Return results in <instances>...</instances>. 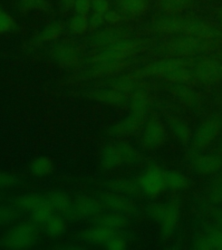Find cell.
I'll use <instances>...</instances> for the list:
<instances>
[{"mask_svg":"<svg viewBox=\"0 0 222 250\" xmlns=\"http://www.w3.org/2000/svg\"><path fill=\"white\" fill-rule=\"evenodd\" d=\"M148 30L158 36L190 35L222 40V29L192 16L161 15L148 23Z\"/></svg>","mask_w":222,"mask_h":250,"instance_id":"1","label":"cell"},{"mask_svg":"<svg viewBox=\"0 0 222 250\" xmlns=\"http://www.w3.org/2000/svg\"><path fill=\"white\" fill-rule=\"evenodd\" d=\"M222 47L221 39L190 35L171 36L153 50L157 55L175 58H195L210 53Z\"/></svg>","mask_w":222,"mask_h":250,"instance_id":"2","label":"cell"},{"mask_svg":"<svg viewBox=\"0 0 222 250\" xmlns=\"http://www.w3.org/2000/svg\"><path fill=\"white\" fill-rule=\"evenodd\" d=\"M157 45L156 39L150 38H127L109 46L98 50L86 59L85 64L105 61H122L136 58Z\"/></svg>","mask_w":222,"mask_h":250,"instance_id":"3","label":"cell"},{"mask_svg":"<svg viewBox=\"0 0 222 250\" xmlns=\"http://www.w3.org/2000/svg\"><path fill=\"white\" fill-rule=\"evenodd\" d=\"M49 56L59 67L64 70H78L85 64L82 47L69 40H60L51 43Z\"/></svg>","mask_w":222,"mask_h":250,"instance_id":"4","label":"cell"},{"mask_svg":"<svg viewBox=\"0 0 222 250\" xmlns=\"http://www.w3.org/2000/svg\"><path fill=\"white\" fill-rule=\"evenodd\" d=\"M39 225L22 222L12 227L0 239V247L8 250H27L37 244L39 239Z\"/></svg>","mask_w":222,"mask_h":250,"instance_id":"5","label":"cell"},{"mask_svg":"<svg viewBox=\"0 0 222 250\" xmlns=\"http://www.w3.org/2000/svg\"><path fill=\"white\" fill-rule=\"evenodd\" d=\"M140 62V59L133 58L122 61H105V62H92L87 64L85 69L81 70L77 75L79 81H89L102 78L114 77L121 74L124 70Z\"/></svg>","mask_w":222,"mask_h":250,"instance_id":"6","label":"cell"},{"mask_svg":"<svg viewBox=\"0 0 222 250\" xmlns=\"http://www.w3.org/2000/svg\"><path fill=\"white\" fill-rule=\"evenodd\" d=\"M201 57V56H200ZM200 57L195 58H175L164 57L156 61L148 62L139 69L131 71L137 78L147 79L149 78H162L170 70L180 66H193Z\"/></svg>","mask_w":222,"mask_h":250,"instance_id":"7","label":"cell"},{"mask_svg":"<svg viewBox=\"0 0 222 250\" xmlns=\"http://www.w3.org/2000/svg\"><path fill=\"white\" fill-rule=\"evenodd\" d=\"M192 69L195 82L202 85H214L222 81V61L219 57L201 56Z\"/></svg>","mask_w":222,"mask_h":250,"instance_id":"8","label":"cell"},{"mask_svg":"<svg viewBox=\"0 0 222 250\" xmlns=\"http://www.w3.org/2000/svg\"><path fill=\"white\" fill-rule=\"evenodd\" d=\"M130 34L131 29L129 26L121 24L109 25L93 31L87 39V43L94 49H98V51L120 40L129 38Z\"/></svg>","mask_w":222,"mask_h":250,"instance_id":"9","label":"cell"},{"mask_svg":"<svg viewBox=\"0 0 222 250\" xmlns=\"http://www.w3.org/2000/svg\"><path fill=\"white\" fill-rule=\"evenodd\" d=\"M167 137V130L160 118L155 115L148 117L141 137L142 148L145 150H156L165 144Z\"/></svg>","mask_w":222,"mask_h":250,"instance_id":"10","label":"cell"},{"mask_svg":"<svg viewBox=\"0 0 222 250\" xmlns=\"http://www.w3.org/2000/svg\"><path fill=\"white\" fill-rule=\"evenodd\" d=\"M104 207L100 199L91 195H81L78 196L73 206L65 218L71 221H78L83 219H93L98 217L103 212Z\"/></svg>","mask_w":222,"mask_h":250,"instance_id":"11","label":"cell"},{"mask_svg":"<svg viewBox=\"0 0 222 250\" xmlns=\"http://www.w3.org/2000/svg\"><path fill=\"white\" fill-rule=\"evenodd\" d=\"M137 181L142 194L148 197H156L167 188L165 171L156 164L148 165Z\"/></svg>","mask_w":222,"mask_h":250,"instance_id":"12","label":"cell"},{"mask_svg":"<svg viewBox=\"0 0 222 250\" xmlns=\"http://www.w3.org/2000/svg\"><path fill=\"white\" fill-rule=\"evenodd\" d=\"M222 131V117L208 118L200 125L193 139V149L202 152L207 149Z\"/></svg>","mask_w":222,"mask_h":250,"instance_id":"13","label":"cell"},{"mask_svg":"<svg viewBox=\"0 0 222 250\" xmlns=\"http://www.w3.org/2000/svg\"><path fill=\"white\" fill-rule=\"evenodd\" d=\"M65 29L66 26L61 20H55L51 23H47L45 26H43L29 39L24 46V50L32 52L47 43H54L62 37Z\"/></svg>","mask_w":222,"mask_h":250,"instance_id":"14","label":"cell"},{"mask_svg":"<svg viewBox=\"0 0 222 250\" xmlns=\"http://www.w3.org/2000/svg\"><path fill=\"white\" fill-rule=\"evenodd\" d=\"M104 208L109 211L119 213L128 217L137 216L139 213V208L132 198L114 192H101L98 195Z\"/></svg>","mask_w":222,"mask_h":250,"instance_id":"15","label":"cell"},{"mask_svg":"<svg viewBox=\"0 0 222 250\" xmlns=\"http://www.w3.org/2000/svg\"><path fill=\"white\" fill-rule=\"evenodd\" d=\"M129 96L106 86L90 89L85 92L86 98L90 100L115 108H123L129 105Z\"/></svg>","mask_w":222,"mask_h":250,"instance_id":"16","label":"cell"},{"mask_svg":"<svg viewBox=\"0 0 222 250\" xmlns=\"http://www.w3.org/2000/svg\"><path fill=\"white\" fill-rule=\"evenodd\" d=\"M148 117V116L130 112L128 116L109 126L107 134L109 137L116 138L134 135L143 129Z\"/></svg>","mask_w":222,"mask_h":250,"instance_id":"17","label":"cell"},{"mask_svg":"<svg viewBox=\"0 0 222 250\" xmlns=\"http://www.w3.org/2000/svg\"><path fill=\"white\" fill-rule=\"evenodd\" d=\"M190 164L195 172L202 176L214 175L222 169V157L217 154H202L192 150Z\"/></svg>","mask_w":222,"mask_h":250,"instance_id":"18","label":"cell"},{"mask_svg":"<svg viewBox=\"0 0 222 250\" xmlns=\"http://www.w3.org/2000/svg\"><path fill=\"white\" fill-rule=\"evenodd\" d=\"M104 85L130 95L136 90H147L149 83L146 79L137 78L130 71L110 77L104 81Z\"/></svg>","mask_w":222,"mask_h":250,"instance_id":"19","label":"cell"},{"mask_svg":"<svg viewBox=\"0 0 222 250\" xmlns=\"http://www.w3.org/2000/svg\"><path fill=\"white\" fill-rule=\"evenodd\" d=\"M106 190L114 192L117 194L125 195L130 198H139L142 194L140 185L137 180L126 178V177H116L107 180L104 184Z\"/></svg>","mask_w":222,"mask_h":250,"instance_id":"20","label":"cell"},{"mask_svg":"<svg viewBox=\"0 0 222 250\" xmlns=\"http://www.w3.org/2000/svg\"><path fill=\"white\" fill-rule=\"evenodd\" d=\"M150 6V0H114V8L124 20H134L144 15Z\"/></svg>","mask_w":222,"mask_h":250,"instance_id":"21","label":"cell"},{"mask_svg":"<svg viewBox=\"0 0 222 250\" xmlns=\"http://www.w3.org/2000/svg\"><path fill=\"white\" fill-rule=\"evenodd\" d=\"M117 231L109 229L108 228L95 224L80 231L77 235V238L80 242L91 244V245H105L106 242Z\"/></svg>","mask_w":222,"mask_h":250,"instance_id":"22","label":"cell"},{"mask_svg":"<svg viewBox=\"0 0 222 250\" xmlns=\"http://www.w3.org/2000/svg\"><path fill=\"white\" fill-rule=\"evenodd\" d=\"M165 88L169 93L183 103L185 105L195 108L199 104V95L187 83H168L165 85Z\"/></svg>","mask_w":222,"mask_h":250,"instance_id":"23","label":"cell"},{"mask_svg":"<svg viewBox=\"0 0 222 250\" xmlns=\"http://www.w3.org/2000/svg\"><path fill=\"white\" fill-rule=\"evenodd\" d=\"M180 203L178 200L173 199L168 202V208L160 223L161 238L167 240L176 230L180 219Z\"/></svg>","mask_w":222,"mask_h":250,"instance_id":"24","label":"cell"},{"mask_svg":"<svg viewBox=\"0 0 222 250\" xmlns=\"http://www.w3.org/2000/svg\"><path fill=\"white\" fill-rule=\"evenodd\" d=\"M195 4L196 0H157L156 8L161 15H181Z\"/></svg>","mask_w":222,"mask_h":250,"instance_id":"25","label":"cell"},{"mask_svg":"<svg viewBox=\"0 0 222 250\" xmlns=\"http://www.w3.org/2000/svg\"><path fill=\"white\" fill-rule=\"evenodd\" d=\"M95 224L106 227L114 231H121L127 228L129 224L128 216L119 213L109 211L108 213H101L98 217L92 220Z\"/></svg>","mask_w":222,"mask_h":250,"instance_id":"26","label":"cell"},{"mask_svg":"<svg viewBox=\"0 0 222 250\" xmlns=\"http://www.w3.org/2000/svg\"><path fill=\"white\" fill-rule=\"evenodd\" d=\"M151 98L147 90H136L129 96V107L130 112L148 116L151 109Z\"/></svg>","mask_w":222,"mask_h":250,"instance_id":"27","label":"cell"},{"mask_svg":"<svg viewBox=\"0 0 222 250\" xmlns=\"http://www.w3.org/2000/svg\"><path fill=\"white\" fill-rule=\"evenodd\" d=\"M45 195L47 202L51 204L55 211L59 212L64 217L73 206V201L70 195L62 190H51Z\"/></svg>","mask_w":222,"mask_h":250,"instance_id":"28","label":"cell"},{"mask_svg":"<svg viewBox=\"0 0 222 250\" xmlns=\"http://www.w3.org/2000/svg\"><path fill=\"white\" fill-rule=\"evenodd\" d=\"M100 164L105 170H113L123 165L116 143L106 145L101 153Z\"/></svg>","mask_w":222,"mask_h":250,"instance_id":"29","label":"cell"},{"mask_svg":"<svg viewBox=\"0 0 222 250\" xmlns=\"http://www.w3.org/2000/svg\"><path fill=\"white\" fill-rule=\"evenodd\" d=\"M45 195L38 193H29L16 196L11 200V203L21 211L34 210L40 204L45 202Z\"/></svg>","mask_w":222,"mask_h":250,"instance_id":"30","label":"cell"},{"mask_svg":"<svg viewBox=\"0 0 222 250\" xmlns=\"http://www.w3.org/2000/svg\"><path fill=\"white\" fill-rule=\"evenodd\" d=\"M168 124L171 132L181 144L187 145L191 142L193 137L191 129L183 120L179 117H171L168 118Z\"/></svg>","mask_w":222,"mask_h":250,"instance_id":"31","label":"cell"},{"mask_svg":"<svg viewBox=\"0 0 222 250\" xmlns=\"http://www.w3.org/2000/svg\"><path fill=\"white\" fill-rule=\"evenodd\" d=\"M18 12L25 14L29 12H51L52 11L50 0H17L15 4Z\"/></svg>","mask_w":222,"mask_h":250,"instance_id":"32","label":"cell"},{"mask_svg":"<svg viewBox=\"0 0 222 250\" xmlns=\"http://www.w3.org/2000/svg\"><path fill=\"white\" fill-rule=\"evenodd\" d=\"M29 169L36 177H46L51 175L54 170V163L48 156H38L31 161Z\"/></svg>","mask_w":222,"mask_h":250,"instance_id":"33","label":"cell"},{"mask_svg":"<svg viewBox=\"0 0 222 250\" xmlns=\"http://www.w3.org/2000/svg\"><path fill=\"white\" fill-rule=\"evenodd\" d=\"M123 165H135L141 163V155L137 148L125 141L116 143Z\"/></svg>","mask_w":222,"mask_h":250,"instance_id":"34","label":"cell"},{"mask_svg":"<svg viewBox=\"0 0 222 250\" xmlns=\"http://www.w3.org/2000/svg\"><path fill=\"white\" fill-rule=\"evenodd\" d=\"M43 226L47 235L51 238H59L66 232V221L62 215H52Z\"/></svg>","mask_w":222,"mask_h":250,"instance_id":"35","label":"cell"},{"mask_svg":"<svg viewBox=\"0 0 222 250\" xmlns=\"http://www.w3.org/2000/svg\"><path fill=\"white\" fill-rule=\"evenodd\" d=\"M168 83H188L195 82L194 72L192 66H180L170 70L162 77Z\"/></svg>","mask_w":222,"mask_h":250,"instance_id":"36","label":"cell"},{"mask_svg":"<svg viewBox=\"0 0 222 250\" xmlns=\"http://www.w3.org/2000/svg\"><path fill=\"white\" fill-rule=\"evenodd\" d=\"M166 187L174 191L183 190L189 187V180L182 172L176 170L165 171Z\"/></svg>","mask_w":222,"mask_h":250,"instance_id":"37","label":"cell"},{"mask_svg":"<svg viewBox=\"0 0 222 250\" xmlns=\"http://www.w3.org/2000/svg\"><path fill=\"white\" fill-rule=\"evenodd\" d=\"M67 30L71 35L82 36L90 31L88 16L75 14L67 23Z\"/></svg>","mask_w":222,"mask_h":250,"instance_id":"38","label":"cell"},{"mask_svg":"<svg viewBox=\"0 0 222 250\" xmlns=\"http://www.w3.org/2000/svg\"><path fill=\"white\" fill-rule=\"evenodd\" d=\"M54 208L47 201L31 211V221L37 225H44L47 221L54 215Z\"/></svg>","mask_w":222,"mask_h":250,"instance_id":"39","label":"cell"},{"mask_svg":"<svg viewBox=\"0 0 222 250\" xmlns=\"http://www.w3.org/2000/svg\"><path fill=\"white\" fill-rule=\"evenodd\" d=\"M21 210L13 204H0V227L7 226L20 219Z\"/></svg>","mask_w":222,"mask_h":250,"instance_id":"40","label":"cell"},{"mask_svg":"<svg viewBox=\"0 0 222 250\" xmlns=\"http://www.w3.org/2000/svg\"><path fill=\"white\" fill-rule=\"evenodd\" d=\"M20 24L13 16L0 5V35L10 34L20 31Z\"/></svg>","mask_w":222,"mask_h":250,"instance_id":"41","label":"cell"},{"mask_svg":"<svg viewBox=\"0 0 222 250\" xmlns=\"http://www.w3.org/2000/svg\"><path fill=\"white\" fill-rule=\"evenodd\" d=\"M208 200L214 205L222 204V172L211 184L208 191Z\"/></svg>","mask_w":222,"mask_h":250,"instance_id":"42","label":"cell"},{"mask_svg":"<svg viewBox=\"0 0 222 250\" xmlns=\"http://www.w3.org/2000/svg\"><path fill=\"white\" fill-rule=\"evenodd\" d=\"M167 208L168 203H152L146 208V213L152 221L160 224L163 220Z\"/></svg>","mask_w":222,"mask_h":250,"instance_id":"43","label":"cell"},{"mask_svg":"<svg viewBox=\"0 0 222 250\" xmlns=\"http://www.w3.org/2000/svg\"><path fill=\"white\" fill-rule=\"evenodd\" d=\"M104 246L109 250H124L128 247V239L120 231H117Z\"/></svg>","mask_w":222,"mask_h":250,"instance_id":"44","label":"cell"},{"mask_svg":"<svg viewBox=\"0 0 222 250\" xmlns=\"http://www.w3.org/2000/svg\"><path fill=\"white\" fill-rule=\"evenodd\" d=\"M22 180L12 173L0 171V190L20 186Z\"/></svg>","mask_w":222,"mask_h":250,"instance_id":"45","label":"cell"},{"mask_svg":"<svg viewBox=\"0 0 222 250\" xmlns=\"http://www.w3.org/2000/svg\"><path fill=\"white\" fill-rule=\"evenodd\" d=\"M207 234L214 250H222V229L218 225L207 228Z\"/></svg>","mask_w":222,"mask_h":250,"instance_id":"46","label":"cell"},{"mask_svg":"<svg viewBox=\"0 0 222 250\" xmlns=\"http://www.w3.org/2000/svg\"><path fill=\"white\" fill-rule=\"evenodd\" d=\"M88 18H89V27L92 32L103 27V24L105 23L104 15L102 14L92 12Z\"/></svg>","mask_w":222,"mask_h":250,"instance_id":"47","label":"cell"},{"mask_svg":"<svg viewBox=\"0 0 222 250\" xmlns=\"http://www.w3.org/2000/svg\"><path fill=\"white\" fill-rule=\"evenodd\" d=\"M104 20L105 23H108L109 25H117L120 24L124 19L122 18L121 13L115 8H110L104 14Z\"/></svg>","mask_w":222,"mask_h":250,"instance_id":"48","label":"cell"},{"mask_svg":"<svg viewBox=\"0 0 222 250\" xmlns=\"http://www.w3.org/2000/svg\"><path fill=\"white\" fill-rule=\"evenodd\" d=\"M74 12L77 14L88 16L92 12L91 0H77L75 4Z\"/></svg>","mask_w":222,"mask_h":250,"instance_id":"49","label":"cell"},{"mask_svg":"<svg viewBox=\"0 0 222 250\" xmlns=\"http://www.w3.org/2000/svg\"><path fill=\"white\" fill-rule=\"evenodd\" d=\"M194 248L198 250H214L213 245L211 243L210 239L208 238L207 234H202L197 236L194 242Z\"/></svg>","mask_w":222,"mask_h":250,"instance_id":"50","label":"cell"},{"mask_svg":"<svg viewBox=\"0 0 222 250\" xmlns=\"http://www.w3.org/2000/svg\"><path fill=\"white\" fill-rule=\"evenodd\" d=\"M92 12L104 15L110 9L109 0H91Z\"/></svg>","mask_w":222,"mask_h":250,"instance_id":"51","label":"cell"},{"mask_svg":"<svg viewBox=\"0 0 222 250\" xmlns=\"http://www.w3.org/2000/svg\"><path fill=\"white\" fill-rule=\"evenodd\" d=\"M77 0H59V10L62 14H65L68 12L74 10L75 4Z\"/></svg>","mask_w":222,"mask_h":250,"instance_id":"52","label":"cell"},{"mask_svg":"<svg viewBox=\"0 0 222 250\" xmlns=\"http://www.w3.org/2000/svg\"><path fill=\"white\" fill-rule=\"evenodd\" d=\"M210 214L216 222V225L222 229V209L215 207L210 208Z\"/></svg>","mask_w":222,"mask_h":250,"instance_id":"53","label":"cell"},{"mask_svg":"<svg viewBox=\"0 0 222 250\" xmlns=\"http://www.w3.org/2000/svg\"><path fill=\"white\" fill-rule=\"evenodd\" d=\"M218 20L219 23H220V28H222V6L219 9Z\"/></svg>","mask_w":222,"mask_h":250,"instance_id":"54","label":"cell"},{"mask_svg":"<svg viewBox=\"0 0 222 250\" xmlns=\"http://www.w3.org/2000/svg\"><path fill=\"white\" fill-rule=\"evenodd\" d=\"M218 154L222 157V140L221 141V143H220V145H219Z\"/></svg>","mask_w":222,"mask_h":250,"instance_id":"55","label":"cell"},{"mask_svg":"<svg viewBox=\"0 0 222 250\" xmlns=\"http://www.w3.org/2000/svg\"><path fill=\"white\" fill-rule=\"evenodd\" d=\"M219 59H221L222 61V51H221V52H220V54H219Z\"/></svg>","mask_w":222,"mask_h":250,"instance_id":"56","label":"cell"},{"mask_svg":"<svg viewBox=\"0 0 222 250\" xmlns=\"http://www.w3.org/2000/svg\"><path fill=\"white\" fill-rule=\"evenodd\" d=\"M2 199V194H1V192H0V201Z\"/></svg>","mask_w":222,"mask_h":250,"instance_id":"57","label":"cell"}]
</instances>
